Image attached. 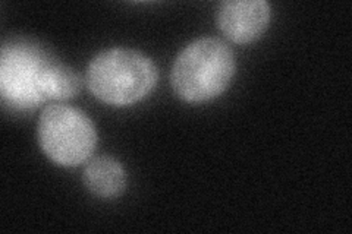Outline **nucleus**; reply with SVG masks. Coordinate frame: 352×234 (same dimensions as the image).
<instances>
[{
  "label": "nucleus",
  "mask_w": 352,
  "mask_h": 234,
  "mask_svg": "<svg viewBox=\"0 0 352 234\" xmlns=\"http://www.w3.org/2000/svg\"><path fill=\"white\" fill-rule=\"evenodd\" d=\"M235 69V54L228 44L204 37L179 53L172 66L170 84L184 102L206 103L226 91Z\"/></svg>",
  "instance_id": "obj_1"
},
{
  "label": "nucleus",
  "mask_w": 352,
  "mask_h": 234,
  "mask_svg": "<svg viewBox=\"0 0 352 234\" xmlns=\"http://www.w3.org/2000/svg\"><path fill=\"white\" fill-rule=\"evenodd\" d=\"M90 93L110 106H129L144 98L159 81L157 66L138 50L110 49L94 56L87 68Z\"/></svg>",
  "instance_id": "obj_2"
},
{
  "label": "nucleus",
  "mask_w": 352,
  "mask_h": 234,
  "mask_svg": "<svg viewBox=\"0 0 352 234\" xmlns=\"http://www.w3.org/2000/svg\"><path fill=\"white\" fill-rule=\"evenodd\" d=\"M40 148L62 167H78L97 147V130L81 110L52 104L41 111L37 128Z\"/></svg>",
  "instance_id": "obj_3"
},
{
  "label": "nucleus",
  "mask_w": 352,
  "mask_h": 234,
  "mask_svg": "<svg viewBox=\"0 0 352 234\" xmlns=\"http://www.w3.org/2000/svg\"><path fill=\"white\" fill-rule=\"evenodd\" d=\"M47 60L38 51L27 47H3L2 50V94L19 106L31 107L43 102L40 78Z\"/></svg>",
  "instance_id": "obj_4"
},
{
  "label": "nucleus",
  "mask_w": 352,
  "mask_h": 234,
  "mask_svg": "<svg viewBox=\"0 0 352 234\" xmlns=\"http://www.w3.org/2000/svg\"><path fill=\"white\" fill-rule=\"evenodd\" d=\"M270 18L272 8L264 0H228L219 6L216 22L226 38L248 44L263 36Z\"/></svg>",
  "instance_id": "obj_5"
},
{
  "label": "nucleus",
  "mask_w": 352,
  "mask_h": 234,
  "mask_svg": "<svg viewBox=\"0 0 352 234\" xmlns=\"http://www.w3.org/2000/svg\"><path fill=\"white\" fill-rule=\"evenodd\" d=\"M82 180L85 187L98 198H116L125 191L126 173L113 157H96L87 164Z\"/></svg>",
  "instance_id": "obj_6"
},
{
  "label": "nucleus",
  "mask_w": 352,
  "mask_h": 234,
  "mask_svg": "<svg viewBox=\"0 0 352 234\" xmlns=\"http://www.w3.org/2000/svg\"><path fill=\"white\" fill-rule=\"evenodd\" d=\"M81 88V75L58 62H49L40 78V93L44 100H69L78 95Z\"/></svg>",
  "instance_id": "obj_7"
}]
</instances>
